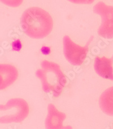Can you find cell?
Segmentation results:
<instances>
[{
	"label": "cell",
	"instance_id": "obj_1",
	"mask_svg": "<svg viewBox=\"0 0 113 129\" xmlns=\"http://www.w3.org/2000/svg\"><path fill=\"white\" fill-rule=\"evenodd\" d=\"M20 24L27 36L32 39H43L52 32L53 20L47 11L38 7H32L23 13Z\"/></svg>",
	"mask_w": 113,
	"mask_h": 129
},
{
	"label": "cell",
	"instance_id": "obj_2",
	"mask_svg": "<svg viewBox=\"0 0 113 129\" xmlns=\"http://www.w3.org/2000/svg\"><path fill=\"white\" fill-rule=\"evenodd\" d=\"M41 67L36 71V76L40 80L43 90L54 98H58L67 83V78L61 67L48 60L41 62Z\"/></svg>",
	"mask_w": 113,
	"mask_h": 129
},
{
	"label": "cell",
	"instance_id": "obj_3",
	"mask_svg": "<svg viewBox=\"0 0 113 129\" xmlns=\"http://www.w3.org/2000/svg\"><path fill=\"white\" fill-rule=\"evenodd\" d=\"M29 113V106L24 99H10L5 104H0V123H20Z\"/></svg>",
	"mask_w": 113,
	"mask_h": 129
},
{
	"label": "cell",
	"instance_id": "obj_4",
	"mask_svg": "<svg viewBox=\"0 0 113 129\" xmlns=\"http://www.w3.org/2000/svg\"><path fill=\"white\" fill-rule=\"evenodd\" d=\"M92 36L84 47L77 44L67 35L63 38V49L64 57L73 66H80L84 63L89 52V46L93 40Z\"/></svg>",
	"mask_w": 113,
	"mask_h": 129
},
{
	"label": "cell",
	"instance_id": "obj_5",
	"mask_svg": "<svg viewBox=\"0 0 113 129\" xmlns=\"http://www.w3.org/2000/svg\"><path fill=\"white\" fill-rule=\"evenodd\" d=\"M93 11L100 15L102 20L98 34L105 39L113 38V6L99 2L94 6Z\"/></svg>",
	"mask_w": 113,
	"mask_h": 129
},
{
	"label": "cell",
	"instance_id": "obj_6",
	"mask_svg": "<svg viewBox=\"0 0 113 129\" xmlns=\"http://www.w3.org/2000/svg\"><path fill=\"white\" fill-rule=\"evenodd\" d=\"M66 118L65 113L58 110L54 105L49 104L45 121V129H72L71 126L63 125Z\"/></svg>",
	"mask_w": 113,
	"mask_h": 129
},
{
	"label": "cell",
	"instance_id": "obj_7",
	"mask_svg": "<svg viewBox=\"0 0 113 129\" xmlns=\"http://www.w3.org/2000/svg\"><path fill=\"white\" fill-rule=\"evenodd\" d=\"M94 69L101 78L113 81V56L111 58L96 57L94 61Z\"/></svg>",
	"mask_w": 113,
	"mask_h": 129
},
{
	"label": "cell",
	"instance_id": "obj_8",
	"mask_svg": "<svg viewBox=\"0 0 113 129\" xmlns=\"http://www.w3.org/2000/svg\"><path fill=\"white\" fill-rule=\"evenodd\" d=\"M18 77V71L15 66L10 64L0 63V91L12 85Z\"/></svg>",
	"mask_w": 113,
	"mask_h": 129
},
{
	"label": "cell",
	"instance_id": "obj_9",
	"mask_svg": "<svg viewBox=\"0 0 113 129\" xmlns=\"http://www.w3.org/2000/svg\"><path fill=\"white\" fill-rule=\"evenodd\" d=\"M99 104L105 114L113 117V86L106 89L101 94Z\"/></svg>",
	"mask_w": 113,
	"mask_h": 129
},
{
	"label": "cell",
	"instance_id": "obj_10",
	"mask_svg": "<svg viewBox=\"0 0 113 129\" xmlns=\"http://www.w3.org/2000/svg\"><path fill=\"white\" fill-rule=\"evenodd\" d=\"M23 0H0V2L4 5L12 8H17L20 6Z\"/></svg>",
	"mask_w": 113,
	"mask_h": 129
},
{
	"label": "cell",
	"instance_id": "obj_11",
	"mask_svg": "<svg viewBox=\"0 0 113 129\" xmlns=\"http://www.w3.org/2000/svg\"><path fill=\"white\" fill-rule=\"evenodd\" d=\"M11 48L14 51L19 52L22 48V44L19 39H15L11 43Z\"/></svg>",
	"mask_w": 113,
	"mask_h": 129
},
{
	"label": "cell",
	"instance_id": "obj_12",
	"mask_svg": "<svg viewBox=\"0 0 113 129\" xmlns=\"http://www.w3.org/2000/svg\"><path fill=\"white\" fill-rule=\"evenodd\" d=\"M73 4H91L94 1V0H68Z\"/></svg>",
	"mask_w": 113,
	"mask_h": 129
},
{
	"label": "cell",
	"instance_id": "obj_13",
	"mask_svg": "<svg viewBox=\"0 0 113 129\" xmlns=\"http://www.w3.org/2000/svg\"><path fill=\"white\" fill-rule=\"evenodd\" d=\"M41 52L44 55H49L51 53V49L48 46H43L41 48Z\"/></svg>",
	"mask_w": 113,
	"mask_h": 129
}]
</instances>
